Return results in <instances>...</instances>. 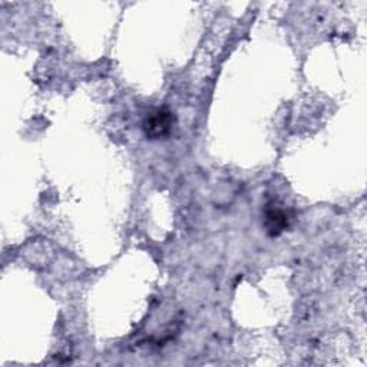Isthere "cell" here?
<instances>
[{"label":"cell","instance_id":"cell-1","mask_svg":"<svg viewBox=\"0 0 367 367\" xmlns=\"http://www.w3.org/2000/svg\"><path fill=\"white\" fill-rule=\"evenodd\" d=\"M172 115L173 113L165 109H158L156 112H152L145 121V131L148 137H151L152 140L167 137L173 125Z\"/></svg>","mask_w":367,"mask_h":367},{"label":"cell","instance_id":"cell-2","mask_svg":"<svg viewBox=\"0 0 367 367\" xmlns=\"http://www.w3.org/2000/svg\"><path fill=\"white\" fill-rule=\"evenodd\" d=\"M265 227L270 234L279 236L285 227H288V214L283 208L268 205L265 211Z\"/></svg>","mask_w":367,"mask_h":367}]
</instances>
